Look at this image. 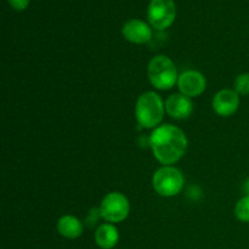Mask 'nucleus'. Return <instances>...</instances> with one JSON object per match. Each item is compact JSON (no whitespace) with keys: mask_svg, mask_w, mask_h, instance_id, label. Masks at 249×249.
Here are the masks:
<instances>
[{"mask_svg":"<svg viewBox=\"0 0 249 249\" xmlns=\"http://www.w3.org/2000/svg\"><path fill=\"white\" fill-rule=\"evenodd\" d=\"M153 155L162 164H174L186 153L187 138L184 131L172 124L158 126L150 139Z\"/></svg>","mask_w":249,"mask_h":249,"instance_id":"nucleus-1","label":"nucleus"},{"mask_svg":"<svg viewBox=\"0 0 249 249\" xmlns=\"http://www.w3.org/2000/svg\"><path fill=\"white\" fill-rule=\"evenodd\" d=\"M135 116L138 123L143 128H155L162 122L164 116V105L158 94L147 91L136 101Z\"/></svg>","mask_w":249,"mask_h":249,"instance_id":"nucleus-2","label":"nucleus"},{"mask_svg":"<svg viewBox=\"0 0 249 249\" xmlns=\"http://www.w3.org/2000/svg\"><path fill=\"white\" fill-rule=\"evenodd\" d=\"M147 74L151 84L160 90H168L173 88L179 78L174 62L164 55L156 56L151 60Z\"/></svg>","mask_w":249,"mask_h":249,"instance_id":"nucleus-3","label":"nucleus"},{"mask_svg":"<svg viewBox=\"0 0 249 249\" xmlns=\"http://www.w3.org/2000/svg\"><path fill=\"white\" fill-rule=\"evenodd\" d=\"M152 184L158 195L172 197L179 194L184 187V177L179 169L165 165L155 173Z\"/></svg>","mask_w":249,"mask_h":249,"instance_id":"nucleus-4","label":"nucleus"},{"mask_svg":"<svg viewBox=\"0 0 249 249\" xmlns=\"http://www.w3.org/2000/svg\"><path fill=\"white\" fill-rule=\"evenodd\" d=\"M177 16L174 0H151L147 17L151 26L157 31H164L170 27Z\"/></svg>","mask_w":249,"mask_h":249,"instance_id":"nucleus-5","label":"nucleus"},{"mask_svg":"<svg viewBox=\"0 0 249 249\" xmlns=\"http://www.w3.org/2000/svg\"><path fill=\"white\" fill-rule=\"evenodd\" d=\"M130 206L124 195L119 192L108 194L101 202L100 213L101 216L108 223H121L128 216Z\"/></svg>","mask_w":249,"mask_h":249,"instance_id":"nucleus-6","label":"nucleus"},{"mask_svg":"<svg viewBox=\"0 0 249 249\" xmlns=\"http://www.w3.org/2000/svg\"><path fill=\"white\" fill-rule=\"evenodd\" d=\"M206 78L197 71H186L178 78V87L180 91L189 97L201 95L206 90Z\"/></svg>","mask_w":249,"mask_h":249,"instance_id":"nucleus-7","label":"nucleus"},{"mask_svg":"<svg viewBox=\"0 0 249 249\" xmlns=\"http://www.w3.org/2000/svg\"><path fill=\"white\" fill-rule=\"evenodd\" d=\"M240 106V96L235 90L224 89L220 90L214 96L213 108L219 116L229 117L235 113Z\"/></svg>","mask_w":249,"mask_h":249,"instance_id":"nucleus-8","label":"nucleus"},{"mask_svg":"<svg viewBox=\"0 0 249 249\" xmlns=\"http://www.w3.org/2000/svg\"><path fill=\"white\" fill-rule=\"evenodd\" d=\"M165 109L172 118L186 119L194 112V104L186 95L173 94L165 101Z\"/></svg>","mask_w":249,"mask_h":249,"instance_id":"nucleus-9","label":"nucleus"},{"mask_svg":"<svg viewBox=\"0 0 249 249\" xmlns=\"http://www.w3.org/2000/svg\"><path fill=\"white\" fill-rule=\"evenodd\" d=\"M123 36L130 43L145 44L152 38V31L150 26L141 19H130L124 24Z\"/></svg>","mask_w":249,"mask_h":249,"instance_id":"nucleus-10","label":"nucleus"},{"mask_svg":"<svg viewBox=\"0 0 249 249\" xmlns=\"http://www.w3.org/2000/svg\"><path fill=\"white\" fill-rule=\"evenodd\" d=\"M119 240V232L112 224H102L95 232V242L102 249H112L116 247Z\"/></svg>","mask_w":249,"mask_h":249,"instance_id":"nucleus-11","label":"nucleus"},{"mask_svg":"<svg viewBox=\"0 0 249 249\" xmlns=\"http://www.w3.org/2000/svg\"><path fill=\"white\" fill-rule=\"evenodd\" d=\"M57 231L66 238H78L83 232V225L73 215H65L58 220Z\"/></svg>","mask_w":249,"mask_h":249,"instance_id":"nucleus-12","label":"nucleus"},{"mask_svg":"<svg viewBox=\"0 0 249 249\" xmlns=\"http://www.w3.org/2000/svg\"><path fill=\"white\" fill-rule=\"evenodd\" d=\"M235 213L238 220L243 221V223H249V195L248 196L242 197V198L237 202L235 208Z\"/></svg>","mask_w":249,"mask_h":249,"instance_id":"nucleus-13","label":"nucleus"},{"mask_svg":"<svg viewBox=\"0 0 249 249\" xmlns=\"http://www.w3.org/2000/svg\"><path fill=\"white\" fill-rule=\"evenodd\" d=\"M235 91L240 95H249V73H243L236 78Z\"/></svg>","mask_w":249,"mask_h":249,"instance_id":"nucleus-14","label":"nucleus"},{"mask_svg":"<svg viewBox=\"0 0 249 249\" xmlns=\"http://www.w3.org/2000/svg\"><path fill=\"white\" fill-rule=\"evenodd\" d=\"M9 2L15 10L22 11V10H24L27 6H28L29 0H9Z\"/></svg>","mask_w":249,"mask_h":249,"instance_id":"nucleus-15","label":"nucleus"}]
</instances>
